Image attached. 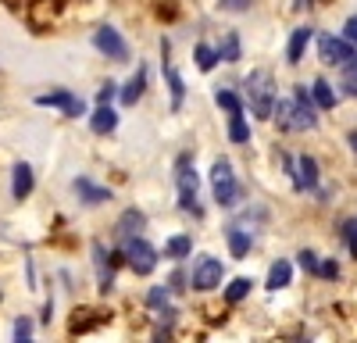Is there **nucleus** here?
Instances as JSON below:
<instances>
[{
  "label": "nucleus",
  "instance_id": "f257e3e1",
  "mask_svg": "<svg viewBox=\"0 0 357 343\" xmlns=\"http://www.w3.org/2000/svg\"><path fill=\"white\" fill-rule=\"evenodd\" d=\"M272 119L282 132H304V129H314L318 125V114H314V100L307 93V86H296L293 97L286 100H275L272 107Z\"/></svg>",
  "mask_w": 357,
  "mask_h": 343
},
{
  "label": "nucleus",
  "instance_id": "f03ea898",
  "mask_svg": "<svg viewBox=\"0 0 357 343\" xmlns=\"http://www.w3.org/2000/svg\"><path fill=\"white\" fill-rule=\"evenodd\" d=\"M243 100L250 104V114L257 122H268L272 119V107L279 100L275 93V75L268 68H254L247 79H243Z\"/></svg>",
  "mask_w": 357,
  "mask_h": 343
},
{
  "label": "nucleus",
  "instance_id": "7ed1b4c3",
  "mask_svg": "<svg viewBox=\"0 0 357 343\" xmlns=\"http://www.w3.org/2000/svg\"><path fill=\"white\" fill-rule=\"evenodd\" d=\"M175 193H178V211L183 215H193L200 218V176H197V165H193V154L183 151L175 158Z\"/></svg>",
  "mask_w": 357,
  "mask_h": 343
},
{
  "label": "nucleus",
  "instance_id": "20e7f679",
  "mask_svg": "<svg viewBox=\"0 0 357 343\" xmlns=\"http://www.w3.org/2000/svg\"><path fill=\"white\" fill-rule=\"evenodd\" d=\"M211 193H215V204L225 211H232L243 200V186L236 179L229 158H215V165H211Z\"/></svg>",
  "mask_w": 357,
  "mask_h": 343
},
{
  "label": "nucleus",
  "instance_id": "39448f33",
  "mask_svg": "<svg viewBox=\"0 0 357 343\" xmlns=\"http://www.w3.org/2000/svg\"><path fill=\"white\" fill-rule=\"evenodd\" d=\"M89 43H93V50H97L100 57H107L111 65H129V61H132V47H129V40L122 36V29H114V25H107V22L93 29Z\"/></svg>",
  "mask_w": 357,
  "mask_h": 343
},
{
  "label": "nucleus",
  "instance_id": "423d86ee",
  "mask_svg": "<svg viewBox=\"0 0 357 343\" xmlns=\"http://www.w3.org/2000/svg\"><path fill=\"white\" fill-rule=\"evenodd\" d=\"M118 247H122L126 268H129L132 275H154V268H158V261H161V250L146 240V236H132V240L118 243Z\"/></svg>",
  "mask_w": 357,
  "mask_h": 343
},
{
  "label": "nucleus",
  "instance_id": "0eeeda50",
  "mask_svg": "<svg viewBox=\"0 0 357 343\" xmlns=\"http://www.w3.org/2000/svg\"><path fill=\"white\" fill-rule=\"evenodd\" d=\"M33 104H36V107L61 111V119H68V122H75V119H82V114H86V100H82L75 90H68V86H54V90L36 93Z\"/></svg>",
  "mask_w": 357,
  "mask_h": 343
},
{
  "label": "nucleus",
  "instance_id": "6e6552de",
  "mask_svg": "<svg viewBox=\"0 0 357 343\" xmlns=\"http://www.w3.org/2000/svg\"><path fill=\"white\" fill-rule=\"evenodd\" d=\"M61 15H65V0H33L22 18L29 25V33L43 36V33H50V29L57 25V18H61Z\"/></svg>",
  "mask_w": 357,
  "mask_h": 343
},
{
  "label": "nucleus",
  "instance_id": "1a4fd4ad",
  "mask_svg": "<svg viewBox=\"0 0 357 343\" xmlns=\"http://www.w3.org/2000/svg\"><path fill=\"white\" fill-rule=\"evenodd\" d=\"M222 275H225V265L218 261V257L200 254L197 261H193V268H190V290L211 294V290H218V286H222Z\"/></svg>",
  "mask_w": 357,
  "mask_h": 343
},
{
  "label": "nucleus",
  "instance_id": "9d476101",
  "mask_svg": "<svg viewBox=\"0 0 357 343\" xmlns=\"http://www.w3.org/2000/svg\"><path fill=\"white\" fill-rule=\"evenodd\" d=\"M161 75H165V86H168V104H172V111H178L186 104V79L178 75V68H175V61H172V40L168 36H161Z\"/></svg>",
  "mask_w": 357,
  "mask_h": 343
},
{
  "label": "nucleus",
  "instance_id": "9b49d317",
  "mask_svg": "<svg viewBox=\"0 0 357 343\" xmlns=\"http://www.w3.org/2000/svg\"><path fill=\"white\" fill-rule=\"evenodd\" d=\"M72 193L79 197V208H100V204H107V200H114V190L97 183L93 176H75Z\"/></svg>",
  "mask_w": 357,
  "mask_h": 343
},
{
  "label": "nucleus",
  "instance_id": "f8f14e48",
  "mask_svg": "<svg viewBox=\"0 0 357 343\" xmlns=\"http://www.w3.org/2000/svg\"><path fill=\"white\" fill-rule=\"evenodd\" d=\"M8 193H11V200H15V204H25V200L36 193V168L29 165V161H22V158H18V161L11 165Z\"/></svg>",
  "mask_w": 357,
  "mask_h": 343
},
{
  "label": "nucleus",
  "instance_id": "ddd939ff",
  "mask_svg": "<svg viewBox=\"0 0 357 343\" xmlns=\"http://www.w3.org/2000/svg\"><path fill=\"white\" fill-rule=\"evenodd\" d=\"M318 54H321V65H350V61H357V47L354 43H347L343 36H318Z\"/></svg>",
  "mask_w": 357,
  "mask_h": 343
},
{
  "label": "nucleus",
  "instance_id": "4468645a",
  "mask_svg": "<svg viewBox=\"0 0 357 343\" xmlns=\"http://www.w3.org/2000/svg\"><path fill=\"white\" fill-rule=\"evenodd\" d=\"M146 86H151V68H146V61H139L126 82H118V104L136 107L143 100V93H146Z\"/></svg>",
  "mask_w": 357,
  "mask_h": 343
},
{
  "label": "nucleus",
  "instance_id": "2eb2a0df",
  "mask_svg": "<svg viewBox=\"0 0 357 343\" xmlns=\"http://www.w3.org/2000/svg\"><path fill=\"white\" fill-rule=\"evenodd\" d=\"M286 168L293 176V186L296 190H314L318 186V161L311 154H301V158H286Z\"/></svg>",
  "mask_w": 357,
  "mask_h": 343
},
{
  "label": "nucleus",
  "instance_id": "dca6fc26",
  "mask_svg": "<svg viewBox=\"0 0 357 343\" xmlns=\"http://www.w3.org/2000/svg\"><path fill=\"white\" fill-rule=\"evenodd\" d=\"M143 229H146V215L139 208H126L122 215H118V222H114V243H126L132 236H143Z\"/></svg>",
  "mask_w": 357,
  "mask_h": 343
},
{
  "label": "nucleus",
  "instance_id": "f3484780",
  "mask_svg": "<svg viewBox=\"0 0 357 343\" xmlns=\"http://www.w3.org/2000/svg\"><path fill=\"white\" fill-rule=\"evenodd\" d=\"M118 111H114V104H97L93 107V114H89V132L93 136H111V132H118Z\"/></svg>",
  "mask_w": 357,
  "mask_h": 343
},
{
  "label": "nucleus",
  "instance_id": "a211bd4d",
  "mask_svg": "<svg viewBox=\"0 0 357 343\" xmlns=\"http://www.w3.org/2000/svg\"><path fill=\"white\" fill-rule=\"evenodd\" d=\"M193 254V236L190 233H175L165 240V257L168 261H186V257Z\"/></svg>",
  "mask_w": 357,
  "mask_h": 343
},
{
  "label": "nucleus",
  "instance_id": "6ab92c4d",
  "mask_svg": "<svg viewBox=\"0 0 357 343\" xmlns=\"http://www.w3.org/2000/svg\"><path fill=\"white\" fill-rule=\"evenodd\" d=\"M193 65H197L204 75H207V72H215V68L222 65V61H218V50L207 43V40H197V43H193Z\"/></svg>",
  "mask_w": 357,
  "mask_h": 343
},
{
  "label": "nucleus",
  "instance_id": "aec40b11",
  "mask_svg": "<svg viewBox=\"0 0 357 343\" xmlns=\"http://www.w3.org/2000/svg\"><path fill=\"white\" fill-rule=\"evenodd\" d=\"M314 33L307 25H301V29H293V36H289V47H286V61L289 65H301V57H304V50H307V40H311Z\"/></svg>",
  "mask_w": 357,
  "mask_h": 343
},
{
  "label": "nucleus",
  "instance_id": "412c9836",
  "mask_svg": "<svg viewBox=\"0 0 357 343\" xmlns=\"http://www.w3.org/2000/svg\"><path fill=\"white\" fill-rule=\"evenodd\" d=\"M218 50V61H225V65H236L243 57V43H240V33H225L222 36V43L215 47Z\"/></svg>",
  "mask_w": 357,
  "mask_h": 343
},
{
  "label": "nucleus",
  "instance_id": "4be33fe9",
  "mask_svg": "<svg viewBox=\"0 0 357 343\" xmlns=\"http://www.w3.org/2000/svg\"><path fill=\"white\" fill-rule=\"evenodd\" d=\"M225 243H229V254H232V257H247V254H250V243H254V236L247 233V229L232 225L229 233H225Z\"/></svg>",
  "mask_w": 357,
  "mask_h": 343
},
{
  "label": "nucleus",
  "instance_id": "5701e85b",
  "mask_svg": "<svg viewBox=\"0 0 357 343\" xmlns=\"http://www.w3.org/2000/svg\"><path fill=\"white\" fill-rule=\"evenodd\" d=\"M311 100H314V107H321V111H333V107H336L333 86L325 82V79H314V82H311Z\"/></svg>",
  "mask_w": 357,
  "mask_h": 343
},
{
  "label": "nucleus",
  "instance_id": "b1692460",
  "mask_svg": "<svg viewBox=\"0 0 357 343\" xmlns=\"http://www.w3.org/2000/svg\"><path fill=\"white\" fill-rule=\"evenodd\" d=\"M215 104L225 114H243V97L236 93V90H229V86H218V90H215Z\"/></svg>",
  "mask_w": 357,
  "mask_h": 343
},
{
  "label": "nucleus",
  "instance_id": "393cba45",
  "mask_svg": "<svg viewBox=\"0 0 357 343\" xmlns=\"http://www.w3.org/2000/svg\"><path fill=\"white\" fill-rule=\"evenodd\" d=\"M289 279H293V265L289 261H275L272 268H268V282L264 286L275 294V290H282V286H289Z\"/></svg>",
  "mask_w": 357,
  "mask_h": 343
},
{
  "label": "nucleus",
  "instance_id": "a878e982",
  "mask_svg": "<svg viewBox=\"0 0 357 343\" xmlns=\"http://www.w3.org/2000/svg\"><path fill=\"white\" fill-rule=\"evenodd\" d=\"M36 322L29 319V314H18L15 326H11V343H36Z\"/></svg>",
  "mask_w": 357,
  "mask_h": 343
},
{
  "label": "nucleus",
  "instance_id": "bb28decb",
  "mask_svg": "<svg viewBox=\"0 0 357 343\" xmlns=\"http://www.w3.org/2000/svg\"><path fill=\"white\" fill-rule=\"evenodd\" d=\"M229 143H250V122L243 119V114H229Z\"/></svg>",
  "mask_w": 357,
  "mask_h": 343
},
{
  "label": "nucleus",
  "instance_id": "cd10ccee",
  "mask_svg": "<svg viewBox=\"0 0 357 343\" xmlns=\"http://www.w3.org/2000/svg\"><path fill=\"white\" fill-rule=\"evenodd\" d=\"M146 307H151L154 314L172 307V290H168V286H151V290H146Z\"/></svg>",
  "mask_w": 357,
  "mask_h": 343
},
{
  "label": "nucleus",
  "instance_id": "c85d7f7f",
  "mask_svg": "<svg viewBox=\"0 0 357 343\" xmlns=\"http://www.w3.org/2000/svg\"><path fill=\"white\" fill-rule=\"evenodd\" d=\"M250 286H254L250 279H232V282L225 286V300H229V304H240V300L250 294Z\"/></svg>",
  "mask_w": 357,
  "mask_h": 343
},
{
  "label": "nucleus",
  "instance_id": "c756f323",
  "mask_svg": "<svg viewBox=\"0 0 357 343\" xmlns=\"http://www.w3.org/2000/svg\"><path fill=\"white\" fill-rule=\"evenodd\" d=\"M114 100H118V82L114 79H104L100 90L93 93V104H114Z\"/></svg>",
  "mask_w": 357,
  "mask_h": 343
},
{
  "label": "nucleus",
  "instance_id": "7c9ffc66",
  "mask_svg": "<svg viewBox=\"0 0 357 343\" xmlns=\"http://www.w3.org/2000/svg\"><path fill=\"white\" fill-rule=\"evenodd\" d=\"M340 233H343V240H347L350 254L357 257V218H347V222H343V229H340Z\"/></svg>",
  "mask_w": 357,
  "mask_h": 343
},
{
  "label": "nucleus",
  "instance_id": "2f4dec72",
  "mask_svg": "<svg viewBox=\"0 0 357 343\" xmlns=\"http://www.w3.org/2000/svg\"><path fill=\"white\" fill-rule=\"evenodd\" d=\"M343 90H347L350 97H357V61L343 65Z\"/></svg>",
  "mask_w": 357,
  "mask_h": 343
},
{
  "label": "nucleus",
  "instance_id": "473e14b6",
  "mask_svg": "<svg viewBox=\"0 0 357 343\" xmlns=\"http://www.w3.org/2000/svg\"><path fill=\"white\" fill-rule=\"evenodd\" d=\"M254 0H218V11H229V15H243Z\"/></svg>",
  "mask_w": 357,
  "mask_h": 343
},
{
  "label": "nucleus",
  "instance_id": "72a5a7b5",
  "mask_svg": "<svg viewBox=\"0 0 357 343\" xmlns=\"http://www.w3.org/2000/svg\"><path fill=\"white\" fill-rule=\"evenodd\" d=\"M318 275L321 279H340V265L336 261H318Z\"/></svg>",
  "mask_w": 357,
  "mask_h": 343
},
{
  "label": "nucleus",
  "instance_id": "f704fd0d",
  "mask_svg": "<svg viewBox=\"0 0 357 343\" xmlns=\"http://www.w3.org/2000/svg\"><path fill=\"white\" fill-rule=\"evenodd\" d=\"M343 40L357 47V15H350V18H347V25H343Z\"/></svg>",
  "mask_w": 357,
  "mask_h": 343
},
{
  "label": "nucleus",
  "instance_id": "c9c22d12",
  "mask_svg": "<svg viewBox=\"0 0 357 343\" xmlns=\"http://www.w3.org/2000/svg\"><path fill=\"white\" fill-rule=\"evenodd\" d=\"M29 4H33V0H0V8H8L11 15H25Z\"/></svg>",
  "mask_w": 357,
  "mask_h": 343
},
{
  "label": "nucleus",
  "instance_id": "e433bc0d",
  "mask_svg": "<svg viewBox=\"0 0 357 343\" xmlns=\"http://www.w3.org/2000/svg\"><path fill=\"white\" fill-rule=\"evenodd\" d=\"M301 265H304L307 272L318 275V254H314V250H301Z\"/></svg>",
  "mask_w": 357,
  "mask_h": 343
},
{
  "label": "nucleus",
  "instance_id": "4c0bfd02",
  "mask_svg": "<svg viewBox=\"0 0 357 343\" xmlns=\"http://www.w3.org/2000/svg\"><path fill=\"white\" fill-rule=\"evenodd\" d=\"M50 319H54V300H47V304H43V314H40L43 326H50Z\"/></svg>",
  "mask_w": 357,
  "mask_h": 343
},
{
  "label": "nucleus",
  "instance_id": "58836bf2",
  "mask_svg": "<svg viewBox=\"0 0 357 343\" xmlns=\"http://www.w3.org/2000/svg\"><path fill=\"white\" fill-rule=\"evenodd\" d=\"M311 4H314V0H293V8H296V11H307Z\"/></svg>",
  "mask_w": 357,
  "mask_h": 343
},
{
  "label": "nucleus",
  "instance_id": "ea45409f",
  "mask_svg": "<svg viewBox=\"0 0 357 343\" xmlns=\"http://www.w3.org/2000/svg\"><path fill=\"white\" fill-rule=\"evenodd\" d=\"M347 139H350V147H354V151H357V132H350V136H347Z\"/></svg>",
  "mask_w": 357,
  "mask_h": 343
},
{
  "label": "nucleus",
  "instance_id": "a19ab883",
  "mask_svg": "<svg viewBox=\"0 0 357 343\" xmlns=\"http://www.w3.org/2000/svg\"><path fill=\"white\" fill-rule=\"evenodd\" d=\"M0 304H4V290H0Z\"/></svg>",
  "mask_w": 357,
  "mask_h": 343
}]
</instances>
